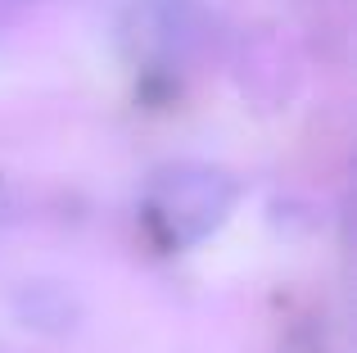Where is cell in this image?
Returning a JSON list of instances; mask_svg holds the SVG:
<instances>
[{
    "label": "cell",
    "instance_id": "6da1fadb",
    "mask_svg": "<svg viewBox=\"0 0 357 353\" xmlns=\"http://www.w3.org/2000/svg\"><path fill=\"white\" fill-rule=\"evenodd\" d=\"M240 186L222 168H204V163H176V168L154 172L145 190V222L167 249L199 245L208 231L227 222L236 209Z\"/></svg>",
    "mask_w": 357,
    "mask_h": 353
},
{
    "label": "cell",
    "instance_id": "7a4b0ae2",
    "mask_svg": "<svg viewBox=\"0 0 357 353\" xmlns=\"http://www.w3.org/2000/svg\"><path fill=\"white\" fill-rule=\"evenodd\" d=\"M0 353H9V349H0Z\"/></svg>",
    "mask_w": 357,
    "mask_h": 353
}]
</instances>
